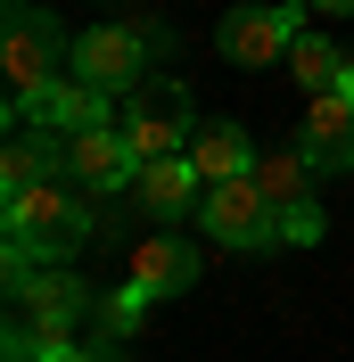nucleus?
<instances>
[{
	"instance_id": "obj_7",
	"label": "nucleus",
	"mask_w": 354,
	"mask_h": 362,
	"mask_svg": "<svg viewBox=\"0 0 354 362\" xmlns=\"http://www.w3.org/2000/svg\"><path fill=\"white\" fill-rule=\"evenodd\" d=\"M198 223H206V239H215V247H239V255H264V247H280V214L264 206L256 173H239V181H215V189H206V206H198Z\"/></svg>"
},
{
	"instance_id": "obj_17",
	"label": "nucleus",
	"mask_w": 354,
	"mask_h": 362,
	"mask_svg": "<svg viewBox=\"0 0 354 362\" xmlns=\"http://www.w3.org/2000/svg\"><path fill=\"white\" fill-rule=\"evenodd\" d=\"M140 313H149V296H140L132 280H124L115 296H99V313H91V321H99V346H124V338L140 329Z\"/></svg>"
},
{
	"instance_id": "obj_12",
	"label": "nucleus",
	"mask_w": 354,
	"mask_h": 362,
	"mask_svg": "<svg viewBox=\"0 0 354 362\" xmlns=\"http://www.w3.org/2000/svg\"><path fill=\"white\" fill-rule=\"evenodd\" d=\"M42 181H67V132L50 124H17L8 148H0V198H25Z\"/></svg>"
},
{
	"instance_id": "obj_1",
	"label": "nucleus",
	"mask_w": 354,
	"mask_h": 362,
	"mask_svg": "<svg viewBox=\"0 0 354 362\" xmlns=\"http://www.w3.org/2000/svg\"><path fill=\"white\" fill-rule=\"evenodd\" d=\"M99 313V296L74 280V264H8V354L0 362H50L74 346V329Z\"/></svg>"
},
{
	"instance_id": "obj_11",
	"label": "nucleus",
	"mask_w": 354,
	"mask_h": 362,
	"mask_svg": "<svg viewBox=\"0 0 354 362\" xmlns=\"http://www.w3.org/2000/svg\"><path fill=\"white\" fill-rule=\"evenodd\" d=\"M132 206L149 214L156 230H173V223H198V206H206V181L190 157H165V165H140L132 181Z\"/></svg>"
},
{
	"instance_id": "obj_3",
	"label": "nucleus",
	"mask_w": 354,
	"mask_h": 362,
	"mask_svg": "<svg viewBox=\"0 0 354 362\" xmlns=\"http://www.w3.org/2000/svg\"><path fill=\"white\" fill-rule=\"evenodd\" d=\"M0 66H8V115H42V99L74 74V42L67 25L50 17L42 0H8V25H0Z\"/></svg>"
},
{
	"instance_id": "obj_10",
	"label": "nucleus",
	"mask_w": 354,
	"mask_h": 362,
	"mask_svg": "<svg viewBox=\"0 0 354 362\" xmlns=\"http://www.w3.org/2000/svg\"><path fill=\"white\" fill-rule=\"evenodd\" d=\"M124 280H132L149 305H156V296H181V288H198V247H190L181 230H140Z\"/></svg>"
},
{
	"instance_id": "obj_9",
	"label": "nucleus",
	"mask_w": 354,
	"mask_h": 362,
	"mask_svg": "<svg viewBox=\"0 0 354 362\" xmlns=\"http://www.w3.org/2000/svg\"><path fill=\"white\" fill-rule=\"evenodd\" d=\"M67 181L83 198H132V181H140L132 140L124 132H74L67 140Z\"/></svg>"
},
{
	"instance_id": "obj_21",
	"label": "nucleus",
	"mask_w": 354,
	"mask_h": 362,
	"mask_svg": "<svg viewBox=\"0 0 354 362\" xmlns=\"http://www.w3.org/2000/svg\"><path fill=\"white\" fill-rule=\"evenodd\" d=\"M108 8H115V0H108Z\"/></svg>"
},
{
	"instance_id": "obj_2",
	"label": "nucleus",
	"mask_w": 354,
	"mask_h": 362,
	"mask_svg": "<svg viewBox=\"0 0 354 362\" xmlns=\"http://www.w3.org/2000/svg\"><path fill=\"white\" fill-rule=\"evenodd\" d=\"M8 223V264H74L99 230V198H83L74 181H42L25 198H0Z\"/></svg>"
},
{
	"instance_id": "obj_20",
	"label": "nucleus",
	"mask_w": 354,
	"mask_h": 362,
	"mask_svg": "<svg viewBox=\"0 0 354 362\" xmlns=\"http://www.w3.org/2000/svg\"><path fill=\"white\" fill-rule=\"evenodd\" d=\"M338 90H346V99H354V66H346V83H338Z\"/></svg>"
},
{
	"instance_id": "obj_13",
	"label": "nucleus",
	"mask_w": 354,
	"mask_h": 362,
	"mask_svg": "<svg viewBox=\"0 0 354 362\" xmlns=\"http://www.w3.org/2000/svg\"><path fill=\"white\" fill-rule=\"evenodd\" d=\"M297 148H305L313 173H354V99L346 90H321L297 124Z\"/></svg>"
},
{
	"instance_id": "obj_15",
	"label": "nucleus",
	"mask_w": 354,
	"mask_h": 362,
	"mask_svg": "<svg viewBox=\"0 0 354 362\" xmlns=\"http://www.w3.org/2000/svg\"><path fill=\"white\" fill-rule=\"evenodd\" d=\"M256 140H247V124H198V140H190V165H198V181L215 189V181H239V173H256Z\"/></svg>"
},
{
	"instance_id": "obj_4",
	"label": "nucleus",
	"mask_w": 354,
	"mask_h": 362,
	"mask_svg": "<svg viewBox=\"0 0 354 362\" xmlns=\"http://www.w3.org/2000/svg\"><path fill=\"white\" fill-rule=\"evenodd\" d=\"M198 99H190V83L181 74H156V83H140L132 99H124V124L115 132L132 140L140 165H165V157H190V140H198Z\"/></svg>"
},
{
	"instance_id": "obj_8",
	"label": "nucleus",
	"mask_w": 354,
	"mask_h": 362,
	"mask_svg": "<svg viewBox=\"0 0 354 362\" xmlns=\"http://www.w3.org/2000/svg\"><path fill=\"white\" fill-rule=\"evenodd\" d=\"M305 0H280V8H231V17L215 25V49L231 58V66H272V58H288V49L305 42Z\"/></svg>"
},
{
	"instance_id": "obj_16",
	"label": "nucleus",
	"mask_w": 354,
	"mask_h": 362,
	"mask_svg": "<svg viewBox=\"0 0 354 362\" xmlns=\"http://www.w3.org/2000/svg\"><path fill=\"white\" fill-rule=\"evenodd\" d=\"M288 66H297V83H305L313 99H321V90H338V83H346V66H354V58H338V49L321 42V33H305V42L288 49Z\"/></svg>"
},
{
	"instance_id": "obj_6",
	"label": "nucleus",
	"mask_w": 354,
	"mask_h": 362,
	"mask_svg": "<svg viewBox=\"0 0 354 362\" xmlns=\"http://www.w3.org/2000/svg\"><path fill=\"white\" fill-rule=\"evenodd\" d=\"M256 189H264V206L280 214V247H321L330 214L313 206V165H305V148H264V157H256Z\"/></svg>"
},
{
	"instance_id": "obj_19",
	"label": "nucleus",
	"mask_w": 354,
	"mask_h": 362,
	"mask_svg": "<svg viewBox=\"0 0 354 362\" xmlns=\"http://www.w3.org/2000/svg\"><path fill=\"white\" fill-rule=\"evenodd\" d=\"M305 8H321V17H354V0H305Z\"/></svg>"
},
{
	"instance_id": "obj_18",
	"label": "nucleus",
	"mask_w": 354,
	"mask_h": 362,
	"mask_svg": "<svg viewBox=\"0 0 354 362\" xmlns=\"http://www.w3.org/2000/svg\"><path fill=\"white\" fill-rule=\"evenodd\" d=\"M50 362H124V354H115V346H83V338H74V346H58Z\"/></svg>"
},
{
	"instance_id": "obj_5",
	"label": "nucleus",
	"mask_w": 354,
	"mask_h": 362,
	"mask_svg": "<svg viewBox=\"0 0 354 362\" xmlns=\"http://www.w3.org/2000/svg\"><path fill=\"white\" fill-rule=\"evenodd\" d=\"M149 58H165V25H83L74 33V83L108 90V99H132Z\"/></svg>"
},
{
	"instance_id": "obj_14",
	"label": "nucleus",
	"mask_w": 354,
	"mask_h": 362,
	"mask_svg": "<svg viewBox=\"0 0 354 362\" xmlns=\"http://www.w3.org/2000/svg\"><path fill=\"white\" fill-rule=\"evenodd\" d=\"M25 124H50V132H67V140L74 132H115V124H124V99H108V90H91V83L67 74V83L42 99V115H25Z\"/></svg>"
}]
</instances>
